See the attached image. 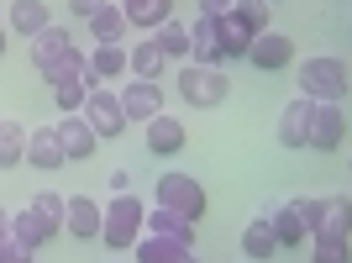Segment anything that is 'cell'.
Returning <instances> with one entry per match:
<instances>
[{
    "label": "cell",
    "instance_id": "20",
    "mask_svg": "<svg viewBox=\"0 0 352 263\" xmlns=\"http://www.w3.org/2000/svg\"><path fill=\"white\" fill-rule=\"evenodd\" d=\"M69 48H74L69 27H47V32H37V37H32V63H37V74H43L47 63H58Z\"/></svg>",
    "mask_w": 352,
    "mask_h": 263
},
{
    "label": "cell",
    "instance_id": "9",
    "mask_svg": "<svg viewBox=\"0 0 352 263\" xmlns=\"http://www.w3.org/2000/svg\"><path fill=\"white\" fill-rule=\"evenodd\" d=\"M63 232L74 242H100V205L89 195H63Z\"/></svg>",
    "mask_w": 352,
    "mask_h": 263
},
{
    "label": "cell",
    "instance_id": "33",
    "mask_svg": "<svg viewBox=\"0 0 352 263\" xmlns=\"http://www.w3.org/2000/svg\"><path fill=\"white\" fill-rule=\"evenodd\" d=\"M347 216H352V200H347V195L326 200V221H321V232H331V237H347Z\"/></svg>",
    "mask_w": 352,
    "mask_h": 263
},
{
    "label": "cell",
    "instance_id": "35",
    "mask_svg": "<svg viewBox=\"0 0 352 263\" xmlns=\"http://www.w3.org/2000/svg\"><path fill=\"white\" fill-rule=\"evenodd\" d=\"M105 6H116V0H69V11L79 16V21H89L95 11H105Z\"/></svg>",
    "mask_w": 352,
    "mask_h": 263
},
{
    "label": "cell",
    "instance_id": "1",
    "mask_svg": "<svg viewBox=\"0 0 352 263\" xmlns=\"http://www.w3.org/2000/svg\"><path fill=\"white\" fill-rule=\"evenodd\" d=\"M58 232H63V195H53V190H37L27 200V211H11V237L27 242L32 253L43 242H53Z\"/></svg>",
    "mask_w": 352,
    "mask_h": 263
},
{
    "label": "cell",
    "instance_id": "10",
    "mask_svg": "<svg viewBox=\"0 0 352 263\" xmlns=\"http://www.w3.org/2000/svg\"><path fill=\"white\" fill-rule=\"evenodd\" d=\"M116 101H121V116H126V121H153L163 111V90L147 85V79H126Z\"/></svg>",
    "mask_w": 352,
    "mask_h": 263
},
{
    "label": "cell",
    "instance_id": "8",
    "mask_svg": "<svg viewBox=\"0 0 352 263\" xmlns=\"http://www.w3.org/2000/svg\"><path fill=\"white\" fill-rule=\"evenodd\" d=\"M248 63H252V69H263V74H279V69L294 63V43L284 37V32L268 27V32H258V37L248 43Z\"/></svg>",
    "mask_w": 352,
    "mask_h": 263
},
{
    "label": "cell",
    "instance_id": "5",
    "mask_svg": "<svg viewBox=\"0 0 352 263\" xmlns=\"http://www.w3.org/2000/svg\"><path fill=\"white\" fill-rule=\"evenodd\" d=\"M153 195H158L163 211H179L184 221H200L210 211L206 185H200L195 174H158V190H153Z\"/></svg>",
    "mask_w": 352,
    "mask_h": 263
},
{
    "label": "cell",
    "instance_id": "19",
    "mask_svg": "<svg viewBox=\"0 0 352 263\" xmlns=\"http://www.w3.org/2000/svg\"><path fill=\"white\" fill-rule=\"evenodd\" d=\"M163 69H168V59H163L158 48H153V37H147V43H132V48H126V74H132V79H147V85H158Z\"/></svg>",
    "mask_w": 352,
    "mask_h": 263
},
{
    "label": "cell",
    "instance_id": "28",
    "mask_svg": "<svg viewBox=\"0 0 352 263\" xmlns=\"http://www.w3.org/2000/svg\"><path fill=\"white\" fill-rule=\"evenodd\" d=\"M153 48H158L163 59H190V27H179V21H163L158 32H153Z\"/></svg>",
    "mask_w": 352,
    "mask_h": 263
},
{
    "label": "cell",
    "instance_id": "24",
    "mask_svg": "<svg viewBox=\"0 0 352 263\" xmlns=\"http://www.w3.org/2000/svg\"><path fill=\"white\" fill-rule=\"evenodd\" d=\"M242 253L248 258H279V242H274V232H268V216H252L248 227H242Z\"/></svg>",
    "mask_w": 352,
    "mask_h": 263
},
{
    "label": "cell",
    "instance_id": "14",
    "mask_svg": "<svg viewBox=\"0 0 352 263\" xmlns=\"http://www.w3.org/2000/svg\"><path fill=\"white\" fill-rule=\"evenodd\" d=\"M310 111H316V101H305V95H294L289 105L279 111V147H305V132H310Z\"/></svg>",
    "mask_w": 352,
    "mask_h": 263
},
{
    "label": "cell",
    "instance_id": "34",
    "mask_svg": "<svg viewBox=\"0 0 352 263\" xmlns=\"http://www.w3.org/2000/svg\"><path fill=\"white\" fill-rule=\"evenodd\" d=\"M53 101H58L63 116H74V111H85V85H58V90H53Z\"/></svg>",
    "mask_w": 352,
    "mask_h": 263
},
{
    "label": "cell",
    "instance_id": "38",
    "mask_svg": "<svg viewBox=\"0 0 352 263\" xmlns=\"http://www.w3.org/2000/svg\"><path fill=\"white\" fill-rule=\"evenodd\" d=\"M232 11V0H200V16H226Z\"/></svg>",
    "mask_w": 352,
    "mask_h": 263
},
{
    "label": "cell",
    "instance_id": "11",
    "mask_svg": "<svg viewBox=\"0 0 352 263\" xmlns=\"http://www.w3.org/2000/svg\"><path fill=\"white\" fill-rule=\"evenodd\" d=\"M142 127H147V153H158V158H174V153H184V143H190L184 121L168 116V111H158V116L142 121Z\"/></svg>",
    "mask_w": 352,
    "mask_h": 263
},
{
    "label": "cell",
    "instance_id": "21",
    "mask_svg": "<svg viewBox=\"0 0 352 263\" xmlns=\"http://www.w3.org/2000/svg\"><path fill=\"white\" fill-rule=\"evenodd\" d=\"M85 27H89V37H95V48H111V43H121V37L132 32V27H126V16H121V6H105V11H95Z\"/></svg>",
    "mask_w": 352,
    "mask_h": 263
},
{
    "label": "cell",
    "instance_id": "44",
    "mask_svg": "<svg viewBox=\"0 0 352 263\" xmlns=\"http://www.w3.org/2000/svg\"><path fill=\"white\" fill-rule=\"evenodd\" d=\"M0 121H6V116H0Z\"/></svg>",
    "mask_w": 352,
    "mask_h": 263
},
{
    "label": "cell",
    "instance_id": "22",
    "mask_svg": "<svg viewBox=\"0 0 352 263\" xmlns=\"http://www.w3.org/2000/svg\"><path fill=\"white\" fill-rule=\"evenodd\" d=\"M268 232H274V242H279V248L305 242V227H300V211H294V200H284V205H274V211H268Z\"/></svg>",
    "mask_w": 352,
    "mask_h": 263
},
{
    "label": "cell",
    "instance_id": "16",
    "mask_svg": "<svg viewBox=\"0 0 352 263\" xmlns=\"http://www.w3.org/2000/svg\"><path fill=\"white\" fill-rule=\"evenodd\" d=\"M190 63H206V69H221V43H216V16H195L190 21Z\"/></svg>",
    "mask_w": 352,
    "mask_h": 263
},
{
    "label": "cell",
    "instance_id": "3",
    "mask_svg": "<svg viewBox=\"0 0 352 263\" xmlns=\"http://www.w3.org/2000/svg\"><path fill=\"white\" fill-rule=\"evenodd\" d=\"M174 90L184 95V105H195V111H216V105L232 95V79L221 69H206V63H179Z\"/></svg>",
    "mask_w": 352,
    "mask_h": 263
},
{
    "label": "cell",
    "instance_id": "27",
    "mask_svg": "<svg viewBox=\"0 0 352 263\" xmlns=\"http://www.w3.org/2000/svg\"><path fill=\"white\" fill-rule=\"evenodd\" d=\"M27 132L21 121H0V169H16V163H27Z\"/></svg>",
    "mask_w": 352,
    "mask_h": 263
},
{
    "label": "cell",
    "instance_id": "4",
    "mask_svg": "<svg viewBox=\"0 0 352 263\" xmlns=\"http://www.w3.org/2000/svg\"><path fill=\"white\" fill-rule=\"evenodd\" d=\"M300 95L305 101H347V59H305L300 63Z\"/></svg>",
    "mask_w": 352,
    "mask_h": 263
},
{
    "label": "cell",
    "instance_id": "6",
    "mask_svg": "<svg viewBox=\"0 0 352 263\" xmlns=\"http://www.w3.org/2000/svg\"><path fill=\"white\" fill-rule=\"evenodd\" d=\"M342 143H347V111H342V101H316L305 147H316V153H337Z\"/></svg>",
    "mask_w": 352,
    "mask_h": 263
},
{
    "label": "cell",
    "instance_id": "39",
    "mask_svg": "<svg viewBox=\"0 0 352 263\" xmlns=\"http://www.w3.org/2000/svg\"><path fill=\"white\" fill-rule=\"evenodd\" d=\"M6 237H11V211L0 205V242H6Z\"/></svg>",
    "mask_w": 352,
    "mask_h": 263
},
{
    "label": "cell",
    "instance_id": "25",
    "mask_svg": "<svg viewBox=\"0 0 352 263\" xmlns=\"http://www.w3.org/2000/svg\"><path fill=\"white\" fill-rule=\"evenodd\" d=\"M85 63H89V74H95V79H121V74H126V48L121 43H111V48H89L85 53Z\"/></svg>",
    "mask_w": 352,
    "mask_h": 263
},
{
    "label": "cell",
    "instance_id": "23",
    "mask_svg": "<svg viewBox=\"0 0 352 263\" xmlns=\"http://www.w3.org/2000/svg\"><path fill=\"white\" fill-rule=\"evenodd\" d=\"M190 248H179V242H168V237H153V232H142L132 242V258L137 263H179Z\"/></svg>",
    "mask_w": 352,
    "mask_h": 263
},
{
    "label": "cell",
    "instance_id": "31",
    "mask_svg": "<svg viewBox=\"0 0 352 263\" xmlns=\"http://www.w3.org/2000/svg\"><path fill=\"white\" fill-rule=\"evenodd\" d=\"M294 211H300V227H305V237L321 232V221H326V200H321V195H294Z\"/></svg>",
    "mask_w": 352,
    "mask_h": 263
},
{
    "label": "cell",
    "instance_id": "18",
    "mask_svg": "<svg viewBox=\"0 0 352 263\" xmlns=\"http://www.w3.org/2000/svg\"><path fill=\"white\" fill-rule=\"evenodd\" d=\"M121 16L137 32H158L163 21H174V0H121Z\"/></svg>",
    "mask_w": 352,
    "mask_h": 263
},
{
    "label": "cell",
    "instance_id": "42",
    "mask_svg": "<svg viewBox=\"0 0 352 263\" xmlns=\"http://www.w3.org/2000/svg\"><path fill=\"white\" fill-rule=\"evenodd\" d=\"M6 242H11V237H6ZM6 242H0V263H6Z\"/></svg>",
    "mask_w": 352,
    "mask_h": 263
},
{
    "label": "cell",
    "instance_id": "32",
    "mask_svg": "<svg viewBox=\"0 0 352 263\" xmlns=\"http://www.w3.org/2000/svg\"><path fill=\"white\" fill-rule=\"evenodd\" d=\"M310 242H316V258H310V263H352V258H347V237L316 232V237H310Z\"/></svg>",
    "mask_w": 352,
    "mask_h": 263
},
{
    "label": "cell",
    "instance_id": "17",
    "mask_svg": "<svg viewBox=\"0 0 352 263\" xmlns=\"http://www.w3.org/2000/svg\"><path fill=\"white\" fill-rule=\"evenodd\" d=\"M27 163L32 169H63V143H58V127H37L27 132Z\"/></svg>",
    "mask_w": 352,
    "mask_h": 263
},
{
    "label": "cell",
    "instance_id": "13",
    "mask_svg": "<svg viewBox=\"0 0 352 263\" xmlns=\"http://www.w3.org/2000/svg\"><path fill=\"white\" fill-rule=\"evenodd\" d=\"M58 143H63V158H69V163H85V158H95L100 137H95V132H89V121L74 111V116L58 121Z\"/></svg>",
    "mask_w": 352,
    "mask_h": 263
},
{
    "label": "cell",
    "instance_id": "29",
    "mask_svg": "<svg viewBox=\"0 0 352 263\" xmlns=\"http://www.w3.org/2000/svg\"><path fill=\"white\" fill-rule=\"evenodd\" d=\"M43 79H47L53 90H58V85H79V79H85V53H79V48H69L58 63H47V69H43Z\"/></svg>",
    "mask_w": 352,
    "mask_h": 263
},
{
    "label": "cell",
    "instance_id": "7",
    "mask_svg": "<svg viewBox=\"0 0 352 263\" xmlns=\"http://www.w3.org/2000/svg\"><path fill=\"white\" fill-rule=\"evenodd\" d=\"M79 116L89 121V132L95 137H121V127H126V116H121V101H116V90H89L85 95V111Z\"/></svg>",
    "mask_w": 352,
    "mask_h": 263
},
{
    "label": "cell",
    "instance_id": "36",
    "mask_svg": "<svg viewBox=\"0 0 352 263\" xmlns=\"http://www.w3.org/2000/svg\"><path fill=\"white\" fill-rule=\"evenodd\" d=\"M6 263H32V248L11 237V242H6Z\"/></svg>",
    "mask_w": 352,
    "mask_h": 263
},
{
    "label": "cell",
    "instance_id": "43",
    "mask_svg": "<svg viewBox=\"0 0 352 263\" xmlns=\"http://www.w3.org/2000/svg\"><path fill=\"white\" fill-rule=\"evenodd\" d=\"M111 263H121V258H111Z\"/></svg>",
    "mask_w": 352,
    "mask_h": 263
},
{
    "label": "cell",
    "instance_id": "30",
    "mask_svg": "<svg viewBox=\"0 0 352 263\" xmlns=\"http://www.w3.org/2000/svg\"><path fill=\"white\" fill-rule=\"evenodd\" d=\"M232 16L248 27V37H258V32H268V21H274V6H268V0H232Z\"/></svg>",
    "mask_w": 352,
    "mask_h": 263
},
{
    "label": "cell",
    "instance_id": "15",
    "mask_svg": "<svg viewBox=\"0 0 352 263\" xmlns=\"http://www.w3.org/2000/svg\"><path fill=\"white\" fill-rule=\"evenodd\" d=\"M142 232H153V237H168V242H179V248H190L195 253V221H184L179 211H147L142 216Z\"/></svg>",
    "mask_w": 352,
    "mask_h": 263
},
{
    "label": "cell",
    "instance_id": "12",
    "mask_svg": "<svg viewBox=\"0 0 352 263\" xmlns=\"http://www.w3.org/2000/svg\"><path fill=\"white\" fill-rule=\"evenodd\" d=\"M53 27V16H47V0H11L6 6V32H16V37H37V32Z\"/></svg>",
    "mask_w": 352,
    "mask_h": 263
},
{
    "label": "cell",
    "instance_id": "40",
    "mask_svg": "<svg viewBox=\"0 0 352 263\" xmlns=\"http://www.w3.org/2000/svg\"><path fill=\"white\" fill-rule=\"evenodd\" d=\"M179 263H206V258H195V253H184V258H179Z\"/></svg>",
    "mask_w": 352,
    "mask_h": 263
},
{
    "label": "cell",
    "instance_id": "26",
    "mask_svg": "<svg viewBox=\"0 0 352 263\" xmlns=\"http://www.w3.org/2000/svg\"><path fill=\"white\" fill-rule=\"evenodd\" d=\"M216 43H221V59H248V43H252V37H248V27L226 11V16H216Z\"/></svg>",
    "mask_w": 352,
    "mask_h": 263
},
{
    "label": "cell",
    "instance_id": "37",
    "mask_svg": "<svg viewBox=\"0 0 352 263\" xmlns=\"http://www.w3.org/2000/svg\"><path fill=\"white\" fill-rule=\"evenodd\" d=\"M132 190V174H126V169H111V195H126Z\"/></svg>",
    "mask_w": 352,
    "mask_h": 263
},
{
    "label": "cell",
    "instance_id": "41",
    "mask_svg": "<svg viewBox=\"0 0 352 263\" xmlns=\"http://www.w3.org/2000/svg\"><path fill=\"white\" fill-rule=\"evenodd\" d=\"M0 59H6V27H0Z\"/></svg>",
    "mask_w": 352,
    "mask_h": 263
},
{
    "label": "cell",
    "instance_id": "2",
    "mask_svg": "<svg viewBox=\"0 0 352 263\" xmlns=\"http://www.w3.org/2000/svg\"><path fill=\"white\" fill-rule=\"evenodd\" d=\"M142 216H147V205L132 190L111 195V205H100V242L111 253H132V242L142 237Z\"/></svg>",
    "mask_w": 352,
    "mask_h": 263
}]
</instances>
